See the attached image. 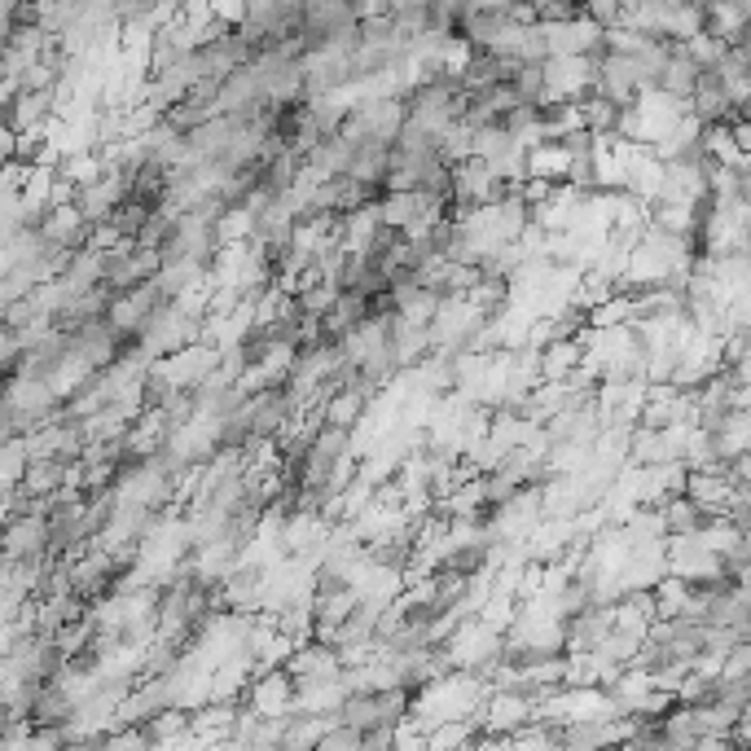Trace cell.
Here are the masks:
<instances>
[{"label":"cell","mask_w":751,"mask_h":751,"mask_svg":"<svg viewBox=\"0 0 751 751\" xmlns=\"http://www.w3.org/2000/svg\"><path fill=\"white\" fill-rule=\"evenodd\" d=\"M584 361L580 339H554L550 348H541V378H571Z\"/></svg>","instance_id":"ba28073f"},{"label":"cell","mask_w":751,"mask_h":751,"mask_svg":"<svg viewBox=\"0 0 751 751\" xmlns=\"http://www.w3.org/2000/svg\"><path fill=\"white\" fill-rule=\"evenodd\" d=\"M352 177H357L361 186L387 189V177H391V141H361L357 163H352Z\"/></svg>","instance_id":"8992f818"},{"label":"cell","mask_w":751,"mask_h":751,"mask_svg":"<svg viewBox=\"0 0 751 751\" xmlns=\"http://www.w3.org/2000/svg\"><path fill=\"white\" fill-rule=\"evenodd\" d=\"M357 150H361V141H357L352 132H334V137H326V141L308 154V168H312L317 177H352Z\"/></svg>","instance_id":"7a4b0ae2"},{"label":"cell","mask_w":751,"mask_h":751,"mask_svg":"<svg viewBox=\"0 0 751 751\" xmlns=\"http://www.w3.org/2000/svg\"><path fill=\"white\" fill-rule=\"evenodd\" d=\"M84 9L89 0H36V22L49 31V36H71L80 22H84Z\"/></svg>","instance_id":"5b68a950"},{"label":"cell","mask_w":751,"mask_h":751,"mask_svg":"<svg viewBox=\"0 0 751 751\" xmlns=\"http://www.w3.org/2000/svg\"><path fill=\"white\" fill-rule=\"evenodd\" d=\"M655 4H668V9H681V4H690V0H655Z\"/></svg>","instance_id":"9c48e42d"},{"label":"cell","mask_w":751,"mask_h":751,"mask_svg":"<svg viewBox=\"0 0 751 751\" xmlns=\"http://www.w3.org/2000/svg\"><path fill=\"white\" fill-rule=\"evenodd\" d=\"M659 514H663V528H668V537H694V532H703L717 514L708 510V505H699L690 492H677V497H663L659 501Z\"/></svg>","instance_id":"3957f363"},{"label":"cell","mask_w":751,"mask_h":751,"mask_svg":"<svg viewBox=\"0 0 751 751\" xmlns=\"http://www.w3.org/2000/svg\"><path fill=\"white\" fill-rule=\"evenodd\" d=\"M71 467H76L71 458H36L22 474V488L31 497H53V492L71 488Z\"/></svg>","instance_id":"277c9868"},{"label":"cell","mask_w":751,"mask_h":751,"mask_svg":"<svg viewBox=\"0 0 751 751\" xmlns=\"http://www.w3.org/2000/svg\"><path fill=\"white\" fill-rule=\"evenodd\" d=\"M528 172L532 177H545V181H567V172H571V154H567L563 141H541V146H532L528 150Z\"/></svg>","instance_id":"52a82bcc"},{"label":"cell","mask_w":751,"mask_h":751,"mask_svg":"<svg viewBox=\"0 0 751 751\" xmlns=\"http://www.w3.org/2000/svg\"><path fill=\"white\" fill-rule=\"evenodd\" d=\"M611 629H615V602H598V607H589L580 615H567L563 620L567 651H593Z\"/></svg>","instance_id":"6da1fadb"}]
</instances>
